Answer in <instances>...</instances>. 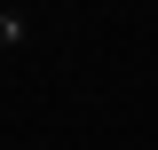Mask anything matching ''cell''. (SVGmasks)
<instances>
[{
    "mask_svg": "<svg viewBox=\"0 0 158 150\" xmlns=\"http://www.w3.org/2000/svg\"><path fill=\"white\" fill-rule=\"evenodd\" d=\"M32 40V16H16V8H0V48H24Z\"/></svg>",
    "mask_w": 158,
    "mask_h": 150,
    "instance_id": "6da1fadb",
    "label": "cell"
}]
</instances>
